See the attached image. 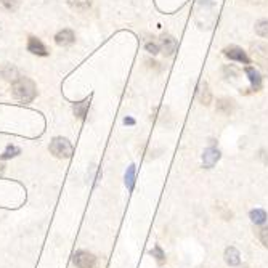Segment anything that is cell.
Instances as JSON below:
<instances>
[{"label":"cell","instance_id":"1","mask_svg":"<svg viewBox=\"0 0 268 268\" xmlns=\"http://www.w3.org/2000/svg\"><path fill=\"white\" fill-rule=\"evenodd\" d=\"M11 95L21 103H31L37 96V87L28 77H18L11 85Z\"/></svg>","mask_w":268,"mask_h":268},{"label":"cell","instance_id":"2","mask_svg":"<svg viewBox=\"0 0 268 268\" xmlns=\"http://www.w3.org/2000/svg\"><path fill=\"white\" fill-rule=\"evenodd\" d=\"M72 145L69 140H66L63 137H57L52 140L50 143V153L55 157H60V159H68L72 156Z\"/></svg>","mask_w":268,"mask_h":268},{"label":"cell","instance_id":"3","mask_svg":"<svg viewBox=\"0 0 268 268\" xmlns=\"http://www.w3.org/2000/svg\"><path fill=\"white\" fill-rule=\"evenodd\" d=\"M72 262L77 268H95L96 257L89 251H76L72 255Z\"/></svg>","mask_w":268,"mask_h":268},{"label":"cell","instance_id":"4","mask_svg":"<svg viewBox=\"0 0 268 268\" xmlns=\"http://www.w3.org/2000/svg\"><path fill=\"white\" fill-rule=\"evenodd\" d=\"M225 57L233 60V61H238V63H244V64H251V58L247 57V53L242 50V48L236 47V45H230L223 50Z\"/></svg>","mask_w":268,"mask_h":268},{"label":"cell","instance_id":"5","mask_svg":"<svg viewBox=\"0 0 268 268\" xmlns=\"http://www.w3.org/2000/svg\"><path fill=\"white\" fill-rule=\"evenodd\" d=\"M220 156H222L220 151H218L215 146H210V148H207L204 151V154H203V164H204V167L206 169H212L218 162V159H220Z\"/></svg>","mask_w":268,"mask_h":268},{"label":"cell","instance_id":"6","mask_svg":"<svg viewBox=\"0 0 268 268\" xmlns=\"http://www.w3.org/2000/svg\"><path fill=\"white\" fill-rule=\"evenodd\" d=\"M28 50L31 52L32 55H37V57H47L48 52H47V47L42 44V40L34 37V35H31V37L28 39Z\"/></svg>","mask_w":268,"mask_h":268},{"label":"cell","instance_id":"7","mask_svg":"<svg viewBox=\"0 0 268 268\" xmlns=\"http://www.w3.org/2000/svg\"><path fill=\"white\" fill-rule=\"evenodd\" d=\"M55 42H57V45L60 47H69L76 42V35L71 29H63V31H60L55 35Z\"/></svg>","mask_w":268,"mask_h":268},{"label":"cell","instance_id":"8","mask_svg":"<svg viewBox=\"0 0 268 268\" xmlns=\"http://www.w3.org/2000/svg\"><path fill=\"white\" fill-rule=\"evenodd\" d=\"M244 72L249 76L252 92H260V90H262V76H260V72L255 71V68H252V66H246Z\"/></svg>","mask_w":268,"mask_h":268},{"label":"cell","instance_id":"9","mask_svg":"<svg viewBox=\"0 0 268 268\" xmlns=\"http://www.w3.org/2000/svg\"><path fill=\"white\" fill-rule=\"evenodd\" d=\"M251 50L255 58H259L262 63H268V44L267 42H255L252 44Z\"/></svg>","mask_w":268,"mask_h":268},{"label":"cell","instance_id":"10","mask_svg":"<svg viewBox=\"0 0 268 268\" xmlns=\"http://www.w3.org/2000/svg\"><path fill=\"white\" fill-rule=\"evenodd\" d=\"M159 44H161V50L166 53L167 57H172L177 50V40L172 37V35H162Z\"/></svg>","mask_w":268,"mask_h":268},{"label":"cell","instance_id":"11","mask_svg":"<svg viewBox=\"0 0 268 268\" xmlns=\"http://www.w3.org/2000/svg\"><path fill=\"white\" fill-rule=\"evenodd\" d=\"M223 257H225V262L230 265V267H238L241 264V255H239V251H238L236 247L233 246H230L225 249V254H223Z\"/></svg>","mask_w":268,"mask_h":268},{"label":"cell","instance_id":"12","mask_svg":"<svg viewBox=\"0 0 268 268\" xmlns=\"http://www.w3.org/2000/svg\"><path fill=\"white\" fill-rule=\"evenodd\" d=\"M215 109H217V113H220L223 116H230L235 111V101L231 98H220L217 101Z\"/></svg>","mask_w":268,"mask_h":268},{"label":"cell","instance_id":"13","mask_svg":"<svg viewBox=\"0 0 268 268\" xmlns=\"http://www.w3.org/2000/svg\"><path fill=\"white\" fill-rule=\"evenodd\" d=\"M198 98H199V101L203 103L204 106H209V105H210V101H212V93H210L209 85H207V82H201V84H199Z\"/></svg>","mask_w":268,"mask_h":268},{"label":"cell","instance_id":"14","mask_svg":"<svg viewBox=\"0 0 268 268\" xmlns=\"http://www.w3.org/2000/svg\"><path fill=\"white\" fill-rule=\"evenodd\" d=\"M249 217H251V220L255 223V225H264L267 222V212L264 209H252L251 214H249Z\"/></svg>","mask_w":268,"mask_h":268},{"label":"cell","instance_id":"15","mask_svg":"<svg viewBox=\"0 0 268 268\" xmlns=\"http://www.w3.org/2000/svg\"><path fill=\"white\" fill-rule=\"evenodd\" d=\"M89 106H90V100H84L81 103H76V105H74V114L77 116L79 119H84L85 116H87Z\"/></svg>","mask_w":268,"mask_h":268},{"label":"cell","instance_id":"16","mask_svg":"<svg viewBox=\"0 0 268 268\" xmlns=\"http://www.w3.org/2000/svg\"><path fill=\"white\" fill-rule=\"evenodd\" d=\"M135 174H137V167L133 166H129V169H127L125 172V186L129 188V190L132 191L133 186H135Z\"/></svg>","mask_w":268,"mask_h":268},{"label":"cell","instance_id":"17","mask_svg":"<svg viewBox=\"0 0 268 268\" xmlns=\"http://www.w3.org/2000/svg\"><path fill=\"white\" fill-rule=\"evenodd\" d=\"M2 76L7 79V81H11V82H15L18 77H21L20 72H18V69L15 68V66H11V64L5 66L3 71H2Z\"/></svg>","mask_w":268,"mask_h":268},{"label":"cell","instance_id":"18","mask_svg":"<svg viewBox=\"0 0 268 268\" xmlns=\"http://www.w3.org/2000/svg\"><path fill=\"white\" fill-rule=\"evenodd\" d=\"M255 34L259 37L268 39V20H260L255 23Z\"/></svg>","mask_w":268,"mask_h":268},{"label":"cell","instance_id":"19","mask_svg":"<svg viewBox=\"0 0 268 268\" xmlns=\"http://www.w3.org/2000/svg\"><path fill=\"white\" fill-rule=\"evenodd\" d=\"M69 5L74 10H79V11H85L92 7V0H69Z\"/></svg>","mask_w":268,"mask_h":268},{"label":"cell","instance_id":"20","mask_svg":"<svg viewBox=\"0 0 268 268\" xmlns=\"http://www.w3.org/2000/svg\"><path fill=\"white\" fill-rule=\"evenodd\" d=\"M151 255H153L154 260L157 262V265H164V264H166V254H164L162 247L159 244L154 246V249L151 251Z\"/></svg>","mask_w":268,"mask_h":268},{"label":"cell","instance_id":"21","mask_svg":"<svg viewBox=\"0 0 268 268\" xmlns=\"http://www.w3.org/2000/svg\"><path fill=\"white\" fill-rule=\"evenodd\" d=\"M20 7V0H0V8L5 11H16Z\"/></svg>","mask_w":268,"mask_h":268},{"label":"cell","instance_id":"22","mask_svg":"<svg viewBox=\"0 0 268 268\" xmlns=\"http://www.w3.org/2000/svg\"><path fill=\"white\" fill-rule=\"evenodd\" d=\"M145 48H146V52H149V53H153V55H157V53L161 52V44H159V42H154V40H146Z\"/></svg>","mask_w":268,"mask_h":268},{"label":"cell","instance_id":"23","mask_svg":"<svg viewBox=\"0 0 268 268\" xmlns=\"http://www.w3.org/2000/svg\"><path fill=\"white\" fill-rule=\"evenodd\" d=\"M20 153H21L20 148H16V146H8L7 151H5V153L2 154V159H10V157H15Z\"/></svg>","mask_w":268,"mask_h":268},{"label":"cell","instance_id":"24","mask_svg":"<svg viewBox=\"0 0 268 268\" xmlns=\"http://www.w3.org/2000/svg\"><path fill=\"white\" fill-rule=\"evenodd\" d=\"M259 239L260 242L268 249V227H264L259 231Z\"/></svg>","mask_w":268,"mask_h":268},{"label":"cell","instance_id":"25","mask_svg":"<svg viewBox=\"0 0 268 268\" xmlns=\"http://www.w3.org/2000/svg\"><path fill=\"white\" fill-rule=\"evenodd\" d=\"M246 2H249V3H264L265 0H246Z\"/></svg>","mask_w":268,"mask_h":268},{"label":"cell","instance_id":"26","mask_svg":"<svg viewBox=\"0 0 268 268\" xmlns=\"http://www.w3.org/2000/svg\"><path fill=\"white\" fill-rule=\"evenodd\" d=\"M133 122H135L133 119H125V124H133Z\"/></svg>","mask_w":268,"mask_h":268},{"label":"cell","instance_id":"27","mask_svg":"<svg viewBox=\"0 0 268 268\" xmlns=\"http://www.w3.org/2000/svg\"><path fill=\"white\" fill-rule=\"evenodd\" d=\"M3 167H5V166H3V164H2V162H0V174H2V172H3Z\"/></svg>","mask_w":268,"mask_h":268}]
</instances>
